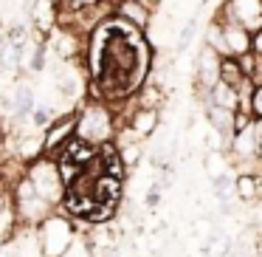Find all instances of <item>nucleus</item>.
Returning a JSON list of instances; mask_svg holds the SVG:
<instances>
[{"label": "nucleus", "mask_w": 262, "mask_h": 257, "mask_svg": "<svg viewBox=\"0 0 262 257\" xmlns=\"http://www.w3.org/2000/svg\"><path fill=\"white\" fill-rule=\"evenodd\" d=\"M206 119H209L211 130L220 133V136L231 144L234 133H237V110L220 108V105H206Z\"/></svg>", "instance_id": "nucleus-13"}, {"label": "nucleus", "mask_w": 262, "mask_h": 257, "mask_svg": "<svg viewBox=\"0 0 262 257\" xmlns=\"http://www.w3.org/2000/svg\"><path fill=\"white\" fill-rule=\"evenodd\" d=\"M6 204H9V195H6V198H0V215L6 212Z\"/></svg>", "instance_id": "nucleus-24"}, {"label": "nucleus", "mask_w": 262, "mask_h": 257, "mask_svg": "<svg viewBox=\"0 0 262 257\" xmlns=\"http://www.w3.org/2000/svg\"><path fill=\"white\" fill-rule=\"evenodd\" d=\"M57 88H59V93H62V96H68V99L79 96V88H82L79 74H76L74 68H68L65 74H59V76H57Z\"/></svg>", "instance_id": "nucleus-18"}, {"label": "nucleus", "mask_w": 262, "mask_h": 257, "mask_svg": "<svg viewBox=\"0 0 262 257\" xmlns=\"http://www.w3.org/2000/svg\"><path fill=\"white\" fill-rule=\"evenodd\" d=\"M223 34H226V46H228V57L234 60H243L251 54L254 48V31L243 29V26H234L223 20Z\"/></svg>", "instance_id": "nucleus-12"}, {"label": "nucleus", "mask_w": 262, "mask_h": 257, "mask_svg": "<svg viewBox=\"0 0 262 257\" xmlns=\"http://www.w3.org/2000/svg\"><path fill=\"white\" fill-rule=\"evenodd\" d=\"M206 105H220V108H228V110H239V88H234V85L220 80L203 96V108Z\"/></svg>", "instance_id": "nucleus-14"}, {"label": "nucleus", "mask_w": 262, "mask_h": 257, "mask_svg": "<svg viewBox=\"0 0 262 257\" xmlns=\"http://www.w3.org/2000/svg\"><path fill=\"white\" fill-rule=\"evenodd\" d=\"M37 238H40L42 257H62L71 249V243H74V226L65 218L51 215L40 223V234Z\"/></svg>", "instance_id": "nucleus-5"}, {"label": "nucleus", "mask_w": 262, "mask_h": 257, "mask_svg": "<svg viewBox=\"0 0 262 257\" xmlns=\"http://www.w3.org/2000/svg\"><path fill=\"white\" fill-rule=\"evenodd\" d=\"M0 133H3V125H0Z\"/></svg>", "instance_id": "nucleus-29"}, {"label": "nucleus", "mask_w": 262, "mask_h": 257, "mask_svg": "<svg viewBox=\"0 0 262 257\" xmlns=\"http://www.w3.org/2000/svg\"><path fill=\"white\" fill-rule=\"evenodd\" d=\"M248 113L254 119H262V82H254V91H251V105Z\"/></svg>", "instance_id": "nucleus-20"}, {"label": "nucleus", "mask_w": 262, "mask_h": 257, "mask_svg": "<svg viewBox=\"0 0 262 257\" xmlns=\"http://www.w3.org/2000/svg\"><path fill=\"white\" fill-rule=\"evenodd\" d=\"M113 3H116V0H113ZM147 3H155V0H147Z\"/></svg>", "instance_id": "nucleus-28"}, {"label": "nucleus", "mask_w": 262, "mask_h": 257, "mask_svg": "<svg viewBox=\"0 0 262 257\" xmlns=\"http://www.w3.org/2000/svg\"><path fill=\"white\" fill-rule=\"evenodd\" d=\"M251 51H254L256 57L262 60V29H256V31H254V48H251Z\"/></svg>", "instance_id": "nucleus-23"}, {"label": "nucleus", "mask_w": 262, "mask_h": 257, "mask_svg": "<svg viewBox=\"0 0 262 257\" xmlns=\"http://www.w3.org/2000/svg\"><path fill=\"white\" fill-rule=\"evenodd\" d=\"M211 192L220 201H228L231 195H237V178L231 172H220V175L211 178Z\"/></svg>", "instance_id": "nucleus-17"}, {"label": "nucleus", "mask_w": 262, "mask_h": 257, "mask_svg": "<svg viewBox=\"0 0 262 257\" xmlns=\"http://www.w3.org/2000/svg\"><path fill=\"white\" fill-rule=\"evenodd\" d=\"M116 133V119L110 113L107 102L96 99V102H88L79 108V125H76V139L93 144V147H102L113 139Z\"/></svg>", "instance_id": "nucleus-2"}, {"label": "nucleus", "mask_w": 262, "mask_h": 257, "mask_svg": "<svg viewBox=\"0 0 262 257\" xmlns=\"http://www.w3.org/2000/svg\"><path fill=\"white\" fill-rule=\"evenodd\" d=\"M259 167H262V144H259Z\"/></svg>", "instance_id": "nucleus-26"}, {"label": "nucleus", "mask_w": 262, "mask_h": 257, "mask_svg": "<svg viewBox=\"0 0 262 257\" xmlns=\"http://www.w3.org/2000/svg\"><path fill=\"white\" fill-rule=\"evenodd\" d=\"M113 14L127 20L130 26H136L138 31H147L155 17V3H147V0H116Z\"/></svg>", "instance_id": "nucleus-8"}, {"label": "nucleus", "mask_w": 262, "mask_h": 257, "mask_svg": "<svg viewBox=\"0 0 262 257\" xmlns=\"http://www.w3.org/2000/svg\"><path fill=\"white\" fill-rule=\"evenodd\" d=\"M12 201H14V212L23 223H42L46 218H51V201L42 198L26 175L14 184Z\"/></svg>", "instance_id": "nucleus-4"}, {"label": "nucleus", "mask_w": 262, "mask_h": 257, "mask_svg": "<svg viewBox=\"0 0 262 257\" xmlns=\"http://www.w3.org/2000/svg\"><path fill=\"white\" fill-rule=\"evenodd\" d=\"M76 125H79V110H71V113L59 116V119L54 116L51 127H48V133H46V155L59 153V150L76 136Z\"/></svg>", "instance_id": "nucleus-9"}, {"label": "nucleus", "mask_w": 262, "mask_h": 257, "mask_svg": "<svg viewBox=\"0 0 262 257\" xmlns=\"http://www.w3.org/2000/svg\"><path fill=\"white\" fill-rule=\"evenodd\" d=\"M26 178H29V181L34 184L37 192H40L46 201H51V204L62 201L65 192H68V184H65V178H62L59 164L51 161V159H46V155L29 161V167H26Z\"/></svg>", "instance_id": "nucleus-3"}, {"label": "nucleus", "mask_w": 262, "mask_h": 257, "mask_svg": "<svg viewBox=\"0 0 262 257\" xmlns=\"http://www.w3.org/2000/svg\"><path fill=\"white\" fill-rule=\"evenodd\" d=\"M217 17L226 23L243 26L248 31H256L262 29V0H226Z\"/></svg>", "instance_id": "nucleus-6"}, {"label": "nucleus", "mask_w": 262, "mask_h": 257, "mask_svg": "<svg viewBox=\"0 0 262 257\" xmlns=\"http://www.w3.org/2000/svg\"><path fill=\"white\" fill-rule=\"evenodd\" d=\"M158 110L155 108H141V105H136V110H133L130 116H127V125H124V133L133 139H149L155 130H158Z\"/></svg>", "instance_id": "nucleus-11"}, {"label": "nucleus", "mask_w": 262, "mask_h": 257, "mask_svg": "<svg viewBox=\"0 0 262 257\" xmlns=\"http://www.w3.org/2000/svg\"><path fill=\"white\" fill-rule=\"evenodd\" d=\"M158 201H161V187H158V184H152V189L147 192L144 204H147V206H158Z\"/></svg>", "instance_id": "nucleus-22"}, {"label": "nucleus", "mask_w": 262, "mask_h": 257, "mask_svg": "<svg viewBox=\"0 0 262 257\" xmlns=\"http://www.w3.org/2000/svg\"><path fill=\"white\" fill-rule=\"evenodd\" d=\"M144 31L130 26L127 20L116 17L99 23L91 31L88 43V68H91V88L102 102H119V99L136 96L147 85L149 48Z\"/></svg>", "instance_id": "nucleus-1"}, {"label": "nucleus", "mask_w": 262, "mask_h": 257, "mask_svg": "<svg viewBox=\"0 0 262 257\" xmlns=\"http://www.w3.org/2000/svg\"><path fill=\"white\" fill-rule=\"evenodd\" d=\"M31 127H51V110L37 108L34 113H31Z\"/></svg>", "instance_id": "nucleus-21"}, {"label": "nucleus", "mask_w": 262, "mask_h": 257, "mask_svg": "<svg viewBox=\"0 0 262 257\" xmlns=\"http://www.w3.org/2000/svg\"><path fill=\"white\" fill-rule=\"evenodd\" d=\"M262 195V181L254 172H239L237 175V198L239 201H256Z\"/></svg>", "instance_id": "nucleus-15"}, {"label": "nucleus", "mask_w": 262, "mask_h": 257, "mask_svg": "<svg viewBox=\"0 0 262 257\" xmlns=\"http://www.w3.org/2000/svg\"><path fill=\"white\" fill-rule=\"evenodd\" d=\"M6 108L12 110V125L31 119V113L37 110L34 108V85L29 80H17L12 88V99L6 102Z\"/></svg>", "instance_id": "nucleus-10"}, {"label": "nucleus", "mask_w": 262, "mask_h": 257, "mask_svg": "<svg viewBox=\"0 0 262 257\" xmlns=\"http://www.w3.org/2000/svg\"><path fill=\"white\" fill-rule=\"evenodd\" d=\"M51 3H62V0H51Z\"/></svg>", "instance_id": "nucleus-27"}, {"label": "nucleus", "mask_w": 262, "mask_h": 257, "mask_svg": "<svg viewBox=\"0 0 262 257\" xmlns=\"http://www.w3.org/2000/svg\"><path fill=\"white\" fill-rule=\"evenodd\" d=\"M0 251H3V246H0Z\"/></svg>", "instance_id": "nucleus-30"}, {"label": "nucleus", "mask_w": 262, "mask_h": 257, "mask_svg": "<svg viewBox=\"0 0 262 257\" xmlns=\"http://www.w3.org/2000/svg\"><path fill=\"white\" fill-rule=\"evenodd\" d=\"M220 68H223V57L214 51V48H209L203 43L198 60H194V85H198V99H203L206 93L220 82Z\"/></svg>", "instance_id": "nucleus-7"}, {"label": "nucleus", "mask_w": 262, "mask_h": 257, "mask_svg": "<svg viewBox=\"0 0 262 257\" xmlns=\"http://www.w3.org/2000/svg\"><path fill=\"white\" fill-rule=\"evenodd\" d=\"M220 80H223V82H228V85H234V88H239L245 80H251V76L245 74V68H243V63H239V60H234V57H223Z\"/></svg>", "instance_id": "nucleus-16"}, {"label": "nucleus", "mask_w": 262, "mask_h": 257, "mask_svg": "<svg viewBox=\"0 0 262 257\" xmlns=\"http://www.w3.org/2000/svg\"><path fill=\"white\" fill-rule=\"evenodd\" d=\"M259 71H262V68H259Z\"/></svg>", "instance_id": "nucleus-31"}, {"label": "nucleus", "mask_w": 262, "mask_h": 257, "mask_svg": "<svg viewBox=\"0 0 262 257\" xmlns=\"http://www.w3.org/2000/svg\"><path fill=\"white\" fill-rule=\"evenodd\" d=\"M198 20H200V12H198V14H192V17H189L186 23H183L181 34H178V46H175V51H178V54H183L189 46H192L194 34H198Z\"/></svg>", "instance_id": "nucleus-19"}, {"label": "nucleus", "mask_w": 262, "mask_h": 257, "mask_svg": "<svg viewBox=\"0 0 262 257\" xmlns=\"http://www.w3.org/2000/svg\"><path fill=\"white\" fill-rule=\"evenodd\" d=\"M254 257H262V238H259V243H256V249H254Z\"/></svg>", "instance_id": "nucleus-25"}]
</instances>
